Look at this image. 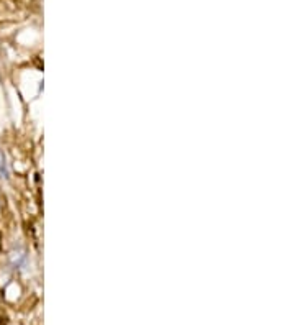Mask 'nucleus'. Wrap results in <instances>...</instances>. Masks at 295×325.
I'll return each mask as SVG.
<instances>
[{"label":"nucleus","mask_w":295,"mask_h":325,"mask_svg":"<svg viewBox=\"0 0 295 325\" xmlns=\"http://www.w3.org/2000/svg\"><path fill=\"white\" fill-rule=\"evenodd\" d=\"M8 178V166L5 161V154L0 150V179H7Z\"/></svg>","instance_id":"1"},{"label":"nucleus","mask_w":295,"mask_h":325,"mask_svg":"<svg viewBox=\"0 0 295 325\" xmlns=\"http://www.w3.org/2000/svg\"><path fill=\"white\" fill-rule=\"evenodd\" d=\"M0 250H2V235H0Z\"/></svg>","instance_id":"2"}]
</instances>
